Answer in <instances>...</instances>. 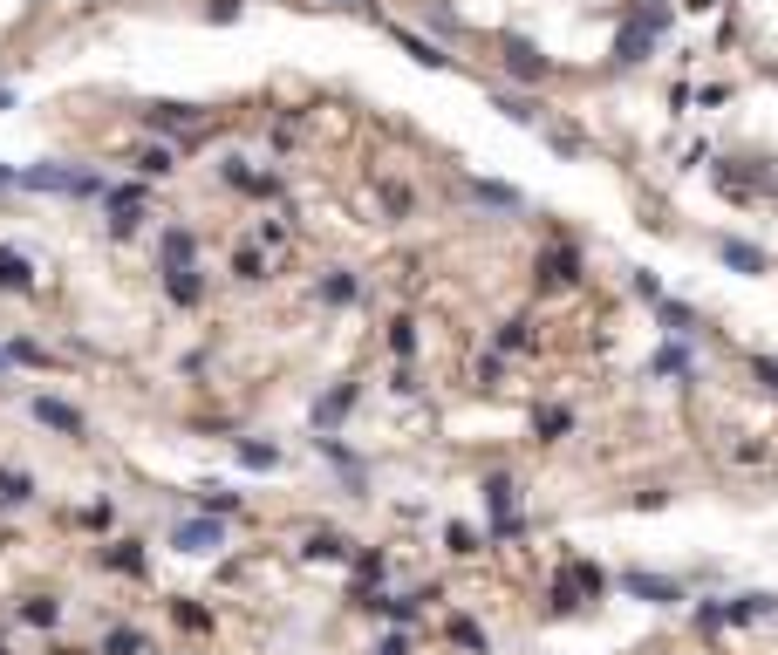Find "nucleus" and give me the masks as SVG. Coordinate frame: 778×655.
<instances>
[{"label": "nucleus", "mask_w": 778, "mask_h": 655, "mask_svg": "<svg viewBox=\"0 0 778 655\" xmlns=\"http://www.w3.org/2000/svg\"><path fill=\"white\" fill-rule=\"evenodd\" d=\"M376 655H417V642H410V635H383V642H376Z\"/></svg>", "instance_id": "42"}, {"label": "nucleus", "mask_w": 778, "mask_h": 655, "mask_svg": "<svg viewBox=\"0 0 778 655\" xmlns=\"http://www.w3.org/2000/svg\"><path fill=\"white\" fill-rule=\"evenodd\" d=\"M389 389H396V396H410V389H417V369H410V362H396V376H389Z\"/></svg>", "instance_id": "43"}, {"label": "nucleus", "mask_w": 778, "mask_h": 655, "mask_svg": "<svg viewBox=\"0 0 778 655\" xmlns=\"http://www.w3.org/2000/svg\"><path fill=\"white\" fill-rule=\"evenodd\" d=\"M389 355H396V362H410V355H417V321H410V314H396V321H389Z\"/></svg>", "instance_id": "27"}, {"label": "nucleus", "mask_w": 778, "mask_h": 655, "mask_svg": "<svg viewBox=\"0 0 778 655\" xmlns=\"http://www.w3.org/2000/svg\"><path fill=\"white\" fill-rule=\"evenodd\" d=\"M492 348H499V355H512V348H533V321H506V328L492 335Z\"/></svg>", "instance_id": "35"}, {"label": "nucleus", "mask_w": 778, "mask_h": 655, "mask_svg": "<svg viewBox=\"0 0 778 655\" xmlns=\"http://www.w3.org/2000/svg\"><path fill=\"white\" fill-rule=\"evenodd\" d=\"M751 369L765 376V389H778V362H772V355H751Z\"/></svg>", "instance_id": "44"}, {"label": "nucleus", "mask_w": 778, "mask_h": 655, "mask_svg": "<svg viewBox=\"0 0 778 655\" xmlns=\"http://www.w3.org/2000/svg\"><path fill=\"white\" fill-rule=\"evenodd\" d=\"M144 123L164 130V137H198V130H205V110H192V103H157V110H144Z\"/></svg>", "instance_id": "6"}, {"label": "nucleus", "mask_w": 778, "mask_h": 655, "mask_svg": "<svg viewBox=\"0 0 778 655\" xmlns=\"http://www.w3.org/2000/svg\"><path fill=\"white\" fill-rule=\"evenodd\" d=\"M239 464H246V471H273L280 451H273V444H253V437H239Z\"/></svg>", "instance_id": "34"}, {"label": "nucleus", "mask_w": 778, "mask_h": 655, "mask_svg": "<svg viewBox=\"0 0 778 655\" xmlns=\"http://www.w3.org/2000/svg\"><path fill=\"white\" fill-rule=\"evenodd\" d=\"M0 287H7V294H35V267H28L14 246H0Z\"/></svg>", "instance_id": "17"}, {"label": "nucleus", "mask_w": 778, "mask_h": 655, "mask_svg": "<svg viewBox=\"0 0 778 655\" xmlns=\"http://www.w3.org/2000/svg\"><path fill=\"white\" fill-rule=\"evenodd\" d=\"M546 144H553L560 157H581V137H574V130H546Z\"/></svg>", "instance_id": "40"}, {"label": "nucleus", "mask_w": 778, "mask_h": 655, "mask_svg": "<svg viewBox=\"0 0 778 655\" xmlns=\"http://www.w3.org/2000/svg\"><path fill=\"white\" fill-rule=\"evenodd\" d=\"M355 396H362L355 383H335L328 396H321V403H314V430H335V424H342V417L355 410Z\"/></svg>", "instance_id": "11"}, {"label": "nucleus", "mask_w": 778, "mask_h": 655, "mask_svg": "<svg viewBox=\"0 0 778 655\" xmlns=\"http://www.w3.org/2000/svg\"><path fill=\"white\" fill-rule=\"evenodd\" d=\"M444 553H451V560H478V553H485V540H478V526H465V519H451V526H444Z\"/></svg>", "instance_id": "18"}, {"label": "nucleus", "mask_w": 778, "mask_h": 655, "mask_svg": "<svg viewBox=\"0 0 778 655\" xmlns=\"http://www.w3.org/2000/svg\"><path fill=\"white\" fill-rule=\"evenodd\" d=\"M485 505H492V540H519L526 533V485L519 478L492 471L485 478Z\"/></svg>", "instance_id": "2"}, {"label": "nucleus", "mask_w": 778, "mask_h": 655, "mask_svg": "<svg viewBox=\"0 0 778 655\" xmlns=\"http://www.w3.org/2000/svg\"><path fill=\"white\" fill-rule=\"evenodd\" d=\"M226 185L246 192V198H280V178H273V171H253L246 157H226Z\"/></svg>", "instance_id": "7"}, {"label": "nucleus", "mask_w": 778, "mask_h": 655, "mask_svg": "<svg viewBox=\"0 0 778 655\" xmlns=\"http://www.w3.org/2000/svg\"><path fill=\"white\" fill-rule=\"evenodd\" d=\"M0 185H21V178H14V171H7V164H0Z\"/></svg>", "instance_id": "45"}, {"label": "nucleus", "mask_w": 778, "mask_h": 655, "mask_svg": "<svg viewBox=\"0 0 778 655\" xmlns=\"http://www.w3.org/2000/svg\"><path fill=\"white\" fill-rule=\"evenodd\" d=\"M717 192H724V198H738V205H751V198L765 192V178H751L744 164H717Z\"/></svg>", "instance_id": "14"}, {"label": "nucleus", "mask_w": 778, "mask_h": 655, "mask_svg": "<svg viewBox=\"0 0 778 655\" xmlns=\"http://www.w3.org/2000/svg\"><path fill=\"white\" fill-rule=\"evenodd\" d=\"M233 280H267V253L260 246H233Z\"/></svg>", "instance_id": "29"}, {"label": "nucleus", "mask_w": 778, "mask_h": 655, "mask_svg": "<svg viewBox=\"0 0 778 655\" xmlns=\"http://www.w3.org/2000/svg\"><path fill=\"white\" fill-rule=\"evenodd\" d=\"M103 560H110L117 574H144V546H137V540H117V546H103Z\"/></svg>", "instance_id": "28"}, {"label": "nucleus", "mask_w": 778, "mask_h": 655, "mask_svg": "<svg viewBox=\"0 0 778 655\" xmlns=\"http://www.w3.org/2000/svg\"><path fill=\"white\" fill-rule=\"evenodd\" d=\"M35 499V478L28 471H0V505H28Z\"/></svg>", "instance_id": "32"}, {"label": "nucleus", "mask_w": 778, "mask_h": 655, "mask_svg": "<svg viewBox=\"0 0 778 655\" xmlns=\"http://www.w3.org/2000/svg\"><path fill=\"white\" fill-rule=\"evenodd\" d=\"M574 280H581V253H574V246H553L540 260V287H574Z\"/></svg>", "instance_id": "10"}, {"label": "nucleus", "mask_w": 778, "mask_h": 655, "mask_svg": "<svg viewBox=\"0 0 778 655\" xmlns=\"http://www.w3.org/2000/svg\"><path fill=\"white\" fill-rule=\"evenodd\" d=\"M492 110L506 116V123H526V130H540V103H533V96H512V89H506V96H492Z\"/></svg>", "instance_id": "22"}, {"label": "nucleus", "mask_w": 778, "mask_h": 655, "mask_svg": "<svg viewBox=\"0 0 778 655\" xmlns=\"http://www.w3.org/2000/svg\"><path fill=\"white\" fill-rule=\"evenodd\" d=\"M171 615H178V628H192V635H205V628H212V615H205V608H192V601H171Z\"/></svg>", "instance_id": "38"}, {"label": "nucleus", "mask_w": 778, "mask_h": 655, "mask_svg": "<svg viewBox=\"0 0 778 655\" xmlns=\"http://www.w3.org/2000/svg\"><path fill=\"white\" fill-rule=\"evenodd\" d=\"M0 655H7V635H0Z\"/></svg>", "instance_id": "47"}, {"label": "nucleus", "mask_w": 778, "mask_h": 655, "mask_svg": "<svg viewBox=\"0 0 778 655\" xmlns=\"http://www.w3.org/2000/svg\"><path fill=\"white\" fill-rule=\"evenodd\" d=\"M164 294H171L178 308H198V301H205V280H198V267H171V273H164Z\"/></svg>", "instance_id": "15"}, {"label": "nucleus", "mask_w": 778, "mask_h": 655, "mask_svg": "<svg viewBox=\"0 0 778 655\" xmlns=\"http://www.w3.org/2000/svg\"><path fill=\"white\" fill-rule=\"evenodd\" d=\"M35 417L48 430H62V437H82V410L76 403H62V396H35Z\"/></svg>", "instance_id": "12"}, {"label": "nucleus", "mask_w": 778, "mask_h": 655, "mask_svg": "<svg viewBox=\"0 0 778 655\" xmlns=\"http://www.w3.org/2000/svg\"><path fill=\"white\" fill-rule=\"evenodd\" d=\"M506 69L519 82H546V55L533 48V41H519V35H506Z\"/></svg>", "instance_id": "9"}, {"label": "nucleus", "mask_w": 778, "mask_h": 655, "mask_svg": "<svg viewBox=\"0 0 778 655\" xmlns=\"http://www.w3.org/2000/svg\"><path fill=\"white\" fill-rule=\"evenodd\" d=\"M656 314H662V328H669V335H697V308H683V301H669V294H662Z\"/></svg>", "instance_id": "25"}, {"label": "nucleus", "mask_w": 778, "mask_h": 655, "mask_svg": "<svg viewBox=\"0 0 778 655\" xmlns=\"http://www.w3.org/2000/svg\"><path fill=\"white\" fill-rule=\"evenodd\" d=\"M567 430H574V403H546L540 417H533V437H540V444H560Z\"/></svg>", "instance_id": "16"}, {"label": "nucleus", "mask_w": 778, "mask_h": 655, "mask_svg": "<svg viewBox=\"0 0 778 655\" xmlns=\"http://www.w3.org/2000/svg\"><path fill=\"white\" fill-rule=\"evenodd\" d=\"M103 655H151V642H144L137 628H110V635H103Z\"/></svg>", "instance_id": "30"}, {"label": "nucleus", "mask_w": 778, "mask_h": 655, "mask_svg": "<svg viewBox=\"0 0 778 655\" xmlns=\"http://www.w3.org/2000/svg\"><path fill=\"white\" fill-rule=\"evenodd\" d=\"M21 621H35V628H55V621H62V608H55L48 594H35V601H21Z\"/></svg>", "instance_id": "37"}, {"label": "nucleus", "mask_w": 778, "mask_h": 655, "mask_svg": "<svg viewBox=\"0 0 778 655\" xmlns=\"http://www.w3.org/2000/svg\"><path fill=\"white\" fill-rule=\"evenodd\" d=\"M478 383H506V355H485V362H478Z\"/></svg>", "instance_id": "41"}, {"label": "nucleus", "mask_w": 778, "mask_h": 655, "mask_svg": "<svg viewBox=\"0 0 778 655\" xmlns=\"http://www.w3.org/2000/svg\"><path fill=\"white\" fill-rule=\"evenodd\" d=\"M778 594H738V601H710V608H697V628L703 635H724V628H744V621L772 615Z\"/></svg>", "instance_id": "3"}, {"label": "nucleus", "mask_w": 778, "mask_h": 655, "mask_svg": "<svg viewBox=\"0 0 778 655\" xmlns=\"http://www.w3.org/2000/svg\"><path fill=\"white\" fill-rule=\"evenodd\" d=\"M444 635H451V642H458L465 655H492V642H485V628H478L471 615H451V621H444Z\"/></svg>", "instance_id": "20"}, {"label": "nucleus", "mask_w": 778, "mask_h": 655, "mask_svg": "<svg viewBox=\"0 0 778 655\" xmlns=\"http://www.w3.org/2000/svg\"><path fill=\"white\" fill-rule=\"evenodd\" d=\"M669 21H676V0H635L628 21H622V35H615V62H622V69H642L649 48L669 35Z\"/></svg>", "instance_id": "1"}, {"label": "nucleus", "mask_w": 778, "mask_h": 655, "mask_svg": "<svg viewBox=\"0 0 778 655\" xmlns=\"http://www.w3.org/2000/svg\"><path fill=\"white\" fill-rule=\"evenodd\" d=\"M396 41H403V55H417L424 69H444V62H451V55H444L437 41H424V35H403V21H396Z\"/></svg>", "instance_id": "26"}, {"label": "nucleus", "mask_w": 778, "mask_h": 655, "mask_svg": "<svg viewBox=\"0 0 778 655\" xmlns=\"http://www.w3.org/2000/svg\"><path fill=\"white\" fill-rule=\"evenodd\" d=\"M157 253H164V273H171V267H192L198 239H192V232H185V226H171V232H164V239H157Z\"/></svg>", "instance_id": "19"}, {"label": "nucleus", "mask_w": 778, "mask_h": 655, "mask_svg": "<svg viewBox=\"0 0 778 655\" xmlns=\"http://www.w3.org/2000/svg\"><path fill=\"white\" fill-rule=\"evenodd\" d=\"M130 164H137L144 178H171V171H178V151H171V144H144V151L130 157Z\"/></svg>", "instance_id": "23"}, {"label": "nucleus", "mask_w": 778, "mask_h": 655, "mask_svg": "<svg viewBox=\"0 0 778 655\" xmlns=\"http://www.w3.org/2000/svg\"><path fill=\"white\" fill-rule=\"evenodd\" d=\"M287 239H294V226H287L280 212H273V219H260V246H287Z\"/></svg>", "instance_id": "39"}, {"label": "nucleus", "mask_w": 778, "mask_h": 655, "mask_svg": "<svg viewBox=\"0 0 778 655\" xmlns=\"http://www.w3.org/2000/svg\"><path fill=\"white\" fill-rule=\"evenodd\" d=\"M226 546V526L219 519H185L178 526V553H219Z\"/></svg>", "instance_id": "8"}, {"label": "nucleus", "mask_w": 778, "mask_h": 655, "mask_svg": "<svg viewBox=\"0 0 778 655\" xmlns=\"http://www.w3.org/2000/svg\"><path fill=\"white\" fill-rule=\"evenodd\" d=\"M471 192L485 198V205H499V212H519V205H526V198L512 192V185H492V178H478V185H471Z\"/></svg>", "instance_id": "33"}, {"label": "nucleus", "mask_w": 778, "mask_h": 655, "mask_svg": "<svg viewBox=\"0 0 778 655\" xmlns=\"http://www.w3.org/2000/svg\"><path fill=\"white\" fill-rule=\"evenodd\" d=\"M615 587H622V594H635V601H649V608H683V601H690V594H683V580H669V574H642V567L615 574Z\"/></svg>", "instance_id": "4"}, {"label": "nucleus", "mask_w": 778, "mask_h": 655, "mask_svg": "<svg viewBox=\"0 0 778 655\" xmlns=\"http://www.w3.org/2000/svg\"><path fill=\"white\" fill-rule=\"evenodd\" d=\"M690 7H717V0H690Z\"/></svg>", "instance_id": "46"}, {"label": "nucleus", "mask_w": 778, "mask_h": 655, "mask_svg": "<svg viewBox=\"0 0 778 655\" xmlns=\"http://www.w3.org/2000/svg\"><path fill=\"white\" fill-rule=\"evenodd\" d=\"M103 205H110V232L117 239H130L144 226V185H117V192H103Z\"/></svg>", "instance_id": "5"}, {"label": "nucleus", "mask_w": 778, "mask_h": 655, "mask_svg": "<svg viewBox=\"0 0 778 655\" xmlns=\"http://www.w3.org/2000/svg\"><path fill=\"white\" fill-rule=\"evenodd\" d=\"M355 294H362V280H355L349 267H328V280H321V301H328V308H349Z\"/></svg>", "instance_id": "21"}, {"label": "nucleus", "mask_w": 778, "mask_h": 655, "mask_svg": "<svg viewBox=\"0 0 778 655\" xmlns=\"http://www.w3.org/2000/svg\"><path fill=\"white\" fill-rule=\"evenodd\" d=\"M0 369H7V355H0Z\"/></svg>", "instance_id": "48"}, {"label": "nucleus", "mask_w": 778, "mask_h": 655, "mask_svg": "<svg viewBox=\"0 0 778 655\" xmlns=\"http://www.w3.org/2000/svg\"><path fill=\"white\" fill-rule=\"evenodd\" d=\"M656 376H676V383H690V376H697V369H690V348L669 342V348L656 355Z\"/></svg>", "instance_id": "31"}, {"label": "nucleus", "mask_w": 778, "mask_h": 655, "mask_svg": "<svg viewBox=\"0 0 778 655\" xmlns=\"http://www.w3.org/2000/svg\"><path fill=\"white\" fill-rule=\"evenodd\" d=\"M308 560H355V546L335 540V533H314V540H308Z\"/></svg>", "instance_id": "36"}, {"label": "nucleus", "mask_w": 778, "mask_h": 655, "mask_svg": "<svg viewBox=\"0 0 778 655\" xmlns=\"http://www.w3.org/2000/svg\"><path fill=\"white\" fill-rule=\"evenodd\" d=\"M717 253H724V267H738V273H772L765 246H751V239H717Z\"/></svg>", "instance_id": "13"}, {"label": "nucleus", "mask_w": 778, "mask_h": 655, "mask_svg": "<svg viewBox=\"0 0 778 655\" xmlns=\"http://www.w3.org/2000/svg\"><path fill=\"white\" fill-rule=\"evenodd\" d=\"M376 198H383L389 219H410V212H417V192H410V185H396V178H383V185H376Z\"/></svg>", "instance_id": "24"}]
</instances>
